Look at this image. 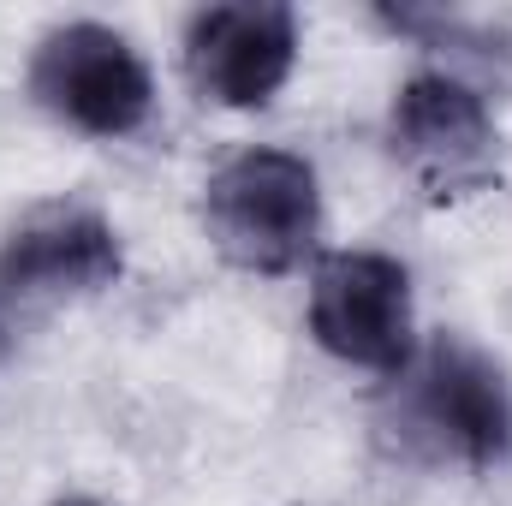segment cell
Segmentation results:
<instances>
[{"label":"cell","mask_w":512,"mask_h":506,"mask_svg":"<svg viewBox=\"0 0 512 506\" xmlns=\"http://www.w3.org/2000/svg\"><path fill=\"white\" fill-rule=\"evenodd\" d=\"M399 381V429L429 459L495 471L512 453V387L483 346L441 334L429 340V352L405 364Z\"/></svg>","instance_id":"cell-2"},{"label":"cell","mask_w":512,"mask_h":506,"mask_svg":"<svg viewBox=\"0 0 512 506\" xmlns=\"http://www.w3.org/2000/svg\"><path fill=\"white\" fill-rule=\"evenodd\" d=\"M209 245L245 274H292L322 239L316 167L292 149H245L203 185Z\"/></svg>","instance_id":"cell-1"},{"label":"cell","mask_w":512,"mask_h":506,"mask_svg":"<svg viewBox=\"0 0 512 506\" xmlns=\"http://www.w3.org/2000/svg\"><path fill=\"white\" fill-rule=\"evenodd\" d=\"M185 66L203 102L215 108H268L298 66V12L280 0H227L203 6L185 24Z\"/></svg>","instance_id":"cell-6"},{"label":"cell","mask_w":512,"mask_h":506,"mask_svg":"<svg viewBox=\"0 0 512 506\" xmlns=\"http://www.w3.org/2000/svg\"><path fill=\"white\" fill-rule=\"evenodd\" d=\"M54 506H102V501H84V495H72V501H54Z\"/></svg>","instance_id":"cell-8"},{"label":"cell","mask_w":512,"mask_h":506,"mask_svg":"<svg viewBox=\"0 0 512 506\" xmlns=\"http://www.w3.org/2000/svg\"><path fill=\"white\" fill-rule=\"evenodd\" d=\"M387 149L429 203H459L501 179L495 120L483 96L453 72H417L399 84L387 108Z\"/></svg>","instance_id":"cell-4"},{"label":"cell","mask_w":512,"mask_h":506,"mask_svg":"<svg viewBox=\"0 0 512 506\" xmlns=\"http://www.w3.org/2000/svg\"><path fill=\"white\" fill-rule=\"evenodd\" d=\"M126 268L120 233L84 203H42L0 239V298L48 304L114 286Z\"/></svg>","instance_id":"cell-7"},{"label":"cell","mask_w":512,"mask_h":506,"mask_svg":"<svg viewBox=\"0 0 512 506\" xmlns=\"http://www.w3.org/2000/svg\"><path fill=\"white\" fill-rule=\"evenodd\" d=\"M30 96L84 137H131L155 108L149 60L114 24H54L30 54Z\"/></svg>","instance_id":"cell-3"},{"label":"cell","mask_w":512,"mask_h":506,"mask_svg":"<svg viewBox=\"0 0 512 506\" xmlns=\"http://www.w3.org/2000/svg\"><path fill=\"white\" fill-rule=\"evenodd\" d=\"M310 334L328 358L405 376L417 358V316H411V274L399 256L382 251H334L310 274Z\"/></svg>","instance_id":"cell-5"}]
</instances>
